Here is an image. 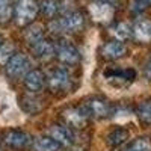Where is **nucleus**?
<instances>
[{
	"mask_svg": "<svg viewBox=\"0 0 151 151\" xmlns=\"http://www.w3.org/2000/svg\"><path fill=\"white\" fill-rule=\"evenodd\" d=\"M38 14V5L35 0H20L15 6V18L21 26L30 24Z\"/></svg>",
	"mask_w": 151,
	"mask_h": 151,
	"instance_id": "f257e3e1",
	"label": "nucleus"
},
{
	"mask_svg": "<svg viewBox=\"0 0 151 151\" xmlns=\"http://www.w3.org/2000/svg\"><path fill=\"white\" fill-rule=\"evenodd\" d=\"M70 85H71V76H70L68 70L59 67V68H55L52 73H50V76H48V86H50L52 91L62 92V91L68 89Z\"/></svg>",
	"mask_w": 151,
	"mask_h": 151,
	"instance_id": "f03ea898",
	"label": "nucleus"
},
{
	"mask_svg": "<svg viewBox=\"0 0 151 151\" xmlns=\"http://www.w3.org/2000/svg\"><path fill=\"white\" fill-rule=\"evenodd\" d=\"M83 110L88 115V118L89 116H92V118H106V116L110 115L112 107H110V104L106 101V100L95 97V98L88 100V101L85 103Z\"/></svg>",
	"mask_w": 151,
	"mask_h": 151,
	"instance_id": "7ed1b4c3",
	"label": "nucleus"
},
{
	"mask_svg": "<svg viewBox=\"0 0 151 151\" xmlns=\"http://www.w3.org/2000/svg\"><path fill=\"white\" fill-rule=\"evenodd\" d=\"M83 26V17L80 12H70L64 15L60 20L52 24V27L58 29L59 32H76Z\"/></svg>",
	"mask_w": 151,
	"mask_h": 151,
	"instance_id": "20e7f679",
	"label": "nucleus"
},
{
	"mask_svg": "<svg viewBox=\"0 0 151 151\" xmlns=\"http://www.w3.org/2000/svg\"><path fill=\"white\" fill-rule=\"evenodd\" d=\"M29 67H30V60L27 59V56L17 53L6 62V74L9 77L15 79V77H20V76L26 74Z\"/></svg>",
	"mask_w": 151,
	"mask_h": 151,
	"instance_id": "39448f33",
	"label": "nucleus"
},
{
	"mask_svg": "<svg viewBox=\"0 0 151 151\" xmlns=\"http://www.w3.org/2000/svg\"><path fill=\"white\" fill-rule=\"evenodd\" d=\"M55 55L58 56V59L62 62V64H67V65L77 64L79 59H80L79 50L76 48L73 44H70L68 41H60V44L56 45Z\"/></svg>",
	"mask_w": 151,
	"mask_h": 151,
	"instance_id": "423d86ee",
	"label": "nucleus"
},
{
	"mask_svg": "<svg viewBox=\"0 0 151 151\" xmlns=\"http://www.w3.org/2000/svg\"><path fill=\"white\" fill-rule=\"evenodd\" d=\"M48 136L60 144L62 147H70L74 142V132L71 130V127L65 124H55L52 129L48 130Z\"/></svg>",
	"mask_w": 151,
	"mask_h": 151,
	"instance_id": "0eeeda50",
	"label": "nucleus"
},
{
	"mask_svg": "<svg viewBox=\"0 0 151 151\" xmlns=\"http://www.w3.org/2000/svg\"><path fill=\"white\" fill-rule=\"evenodd\" d=\"M89 12L95 21L98 23H107L112 20L113 17V8L110 6V3L106 2H92L89 5Z\"/></svg>",
	"mask_w": 151,
	"mask_h": 151,
	"instance_id": "6e6552de",
	"label": "nucleus"
},
{
	"mask_svg": "<svg viewBox=\"0 0 151 151\" xmlns=\"http://www.w3.org/2000/svg\"><path fill=\"white\" fill-rule=\"evenodd\" d=\"M3 141L11 148H26L32 144V136L20 130H11L5 134Z\"/></svg>",
	"mask_w": 151,
	"mask_h": 151,
	"instance_id": "1a4fd4ad",
	"label": "nucleus"
},
{
	"mask_svg": "<svg viewBox=\"0 0 151 151\" xmlns=\"http://www.w3.org/2000/svg\"><path fill=\"white\" fill-rule=\"evenodd\" d=\"M24 85L30 92H38L41 91L45 85V76L41 70H32L26 74L24 77Z\"/></svg>",
	"mask_w": 151,
	"mask_h": 151,
	"instance_id": "9d476101",
	"label": "nucleus"
},
{
	"mask_svg": "<svg viewBox=\"0 0 151 151\" xmlns=\"http://www.w3.org/2000/svg\"><path fill=\"white\" fill-rule=\"evenodd\" d=\"M32 50H33V55L35 58H38L40 60H48L50 58H52L56 52V45L52 42V41H48V40H42L41 41H38L36 44L32 45Z\"/></svg>",
	"mask_w": 151,
	"mask_h": 151,
	"instance_id": "9b49d317",
	"label": "nucleus"
},
{
	"mask_svg": "<svg viewBox=\"0 0 151 151\" xmlns=\"http://www.w3.org/2000/svg\"><path fill=\"white\" fill-rule=\"evenodd\" d=\"M134 38L139 42H148L151 41V21L148 20H139L136 24H134V27L132 29Z\"/></svg>",
	"mask_w": 151,
	"mask_h": 151,
	"instance_id": "f8f14e48",
	"label": "nucleus"
},
{
	"mask_svg": "<svg viewBox=\"0 0 151 151\" xmlns=\"http://www.w3.org/2000/svg\"><path fill=\"white\" fill-rule=\"evenodd\" d=\"M125 53V45L121 41H110L103 47V56L106 59H119Z\"/></svg>",
	"mask_w": 151,
	"mask_h": 151,
	"instance_id": "ddd939ff",
	"label": "nucleus"
},
{
	"mask_svg": "<svg viewBox=\"0 0 151 151\" xmlns=\"http://www.w3.org/2000/svg\"><path fill=\"white\" fill-rule=\"evenodd\" d=\"M106 79L112 83L119 82V83L125 85V83H129L134 79V73L132 70H115V71L106 73Z\"/></svg>",
	"mask_w": 151,
	"mask_h": 151,
	"instance_id": "4468645a",
	"label": "nucleus"
},
{
	"mask_svg": "<svg viewBox=\"0 0 151 151\" xmlns=\"http://www.w3.org/2000/svg\"><path fill=\"white\" fill-rule=\"evenodd\" d=\"M129 130L124 127H116L113 129L109 134H107V144L110 147H119L121 144H124L129 139Z\"/></svg>",
	"mask_w": 151,
	"mask_h": 151,
	"instance_id": "2eb2a0df",
	"label": "nucleus"
},
{
	"mask_svg": "<svg viewBox=\"0 0 151 151\" xmlns=\"http://www.w3.org/2000/svg\"><path fill=\"white\" fill-rule=\"evenodd\" d=\"M33 148H35V151H60L62 145L58 144L53 137L42 136V137H40V139L35 141Z\"/></svg>",
	"mask_w": 151,
	"mask_h": 151,
	"instance_id": "dca6fc26",
	"label": "nucleus"
},
{
	"mask_svg": "<svg viewBox=\"0 0 151 151\" xmlns=\"http://www.w3.org/2000/svg\"><path fill=\"white\" fill-rule=\"evenodd\" d=\"M65 118L70 121L71 125H82L86 121L88 115L85 113L83 107H80V109H73V110L65 112Z\"/></svg>",
	"mask_w": 151,
	"mask_h": 151,
	"instance_id": "f3484780",
	"label": "nucleus"
},
{
	"mask_svg": "<svg viewBox=\"0 0 151 151\" xmlns=\"http://www.w3.org/2000/svg\"><path fill=\"white\" fill-rule=\"evenodd\" d=\"M112 33H113V36H115L118 41H125L132 35V27L129 26L127 23H118L116 26L112 27Z\"/></svg>",
	"mask_w": 151,
	"mask_h": 151,
	"instance_id": "a211bd4d",
	"label": "nucleus"
},
{
	"mask_svg": "<svg viewBox=\"0 0 151 151\" xmlns=\"http://www.w3.org/2000/svg\"><path fill=\"white\" fill-rule=\"evenodd\" d=\"M42 38H44V32H42V27L40 24H33V26H30L26 30V40L30 45L36 44L38 41H41Z\"/></svg>",
	"mask_w": 151,
	"mask_h": 151,
	"instance_id": "6ab92c4d",
	"label": "nucleus"
},
{
	"mask_svg": "<svg viewBox=\"0 0 151 151\" xmlns=\"http://www.w3.org/2000/svg\"><path fill=\"white\" fill-rule=\"evenodd\" d=\"M136 113H137V118H139L144 124H151V100L142 101L139 104V107H137Z\"/></svg>",
	"mask_w": 151,
	"mask_h": 151,
	"instance_id": "aec40b11",
	"label": "nucleus"
},
{
	"mask_svg": "<svg viewBox=\"0 0 151 151\" xmlns=\"http://www.w3.org/2000/svg\"><path fill=\"white\" fill-rule=\"evenodd\" d=\"M14 56V45L11 42H3L0 44V64L6 65V62Z\"/></svg>",
	"mask_w": 151,
	"mask_h": 151,
	"instance_id": "412c9836",
	"label": "nucleus"
},
{
	"mask_svg": "<svg viewBox=\"0 0 151 151\" xmlns=\"http://www.w3.org/2000/svg\"><path fill=\"white\" fill-rule=\"evenodd\" d=\"M125 151H151V141L148 139V137L136 139Z\"/></svg>",
	"mask_w": 151,
	"mask_h": 151,
	"instance_id": "4be33fe9",
	"label": "nucleus"
},
{
	"mask_svg": "<svg viewBox=\"0 0 151 151\" xmlns=\"http://www.w3.org/2000/svg\"><path fill=\"white\" fill-rule=\"evenodd\" d=\"M41 9L44 12V15L47 17H55L59 11V5L56 0H44L41 3Z\"/></svg>",
	"mask_w": 151,
	"mask_h": 151,
	"instance_id": "5701e85b",
	"label": "nucleus"
},
{
	"mask_svg": "<svg viewBox=\"0 0 151 151\" xmlns=\"http://www.w3.org/2000/svg\"><path fill=\"white\" fill-rule=\"evenodd\" d=\"M12 15V8L9 5V0H0V21L6 23Z\"/></svg>",
	"mask_w": 151,
	"mask_h": 151,
	"instance_id": "b1692460",
	"label": "nucleus"
},
{
	"mask_svg": "<svg viewBox=\"0 0 151 151\" xmlns=\"http://www.w3.org/2000/svg\"><path fill=\"white\" fill-rule=\"evenodd\" d=\"M145 71H147L148 77H151V59L148 60V64H147V67H145Z\"/></svg>",
	"mask_w": 151,
	"mask_h": 151,
	"instance_id": "393cba45",
	"label": "nucleus"
},
{
	"mask_svg": "<svg viewBox=\"0 0 151 151\" xmlns=\"http://www.w3.org/2000/svg\"><path fill=\"white\" fill-rule=\"evenodd\" d=\"M101 2H106V3H113V2H116V0H101Z\"/></svg>",
	"mask_w": 151,
	"mask_h": 151,
	"instance_id": "a878e982",
	"label": "nucleus"
},
{
	"mask_svg": "<svg viewBox=\"0 0 151 151\" xmlns=\"http://www.w3.org/2000/svg\"><path fill=\"white\" fill-rule=\"evenodd\" d=\"M0 44H2V38H0Z\"/></svg>",
	"mask_w": 151,
	"mask_h": 151,
	"instance_id": "bb28decb",
	"label": "nucleus"
},
{
	"mask_svg": "<svg viewBox=\"0 0 151 151\" xmlns=\"http://www.w3.org/2000/svg\"><path fill=\"white\" fill-rule=\"evenodd\" d=\"M0 151H2V150H0Z\"/></svg>",
	"mask_w": 151,
	"mask_h": 151,
	"instance_id": "cd10ccee",
	"label": "nucleus"
}]
</instances>
